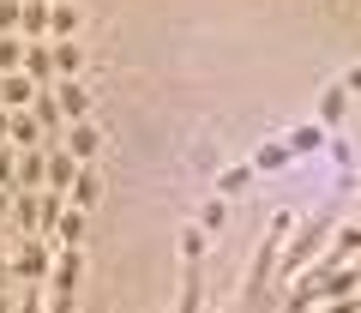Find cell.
Masks as SVG:
<instances>
[{
	"mask_svg": "<svg viewBox=\"0 0 361 313\" xmlns=\"http://www.w3.org/2000/svg\"><path fill=\"white\" fill-rule=\"evenodd\" d=\"M49 265H54L49 235H18V253H13V277H18V283H42Z\"/></svg>",
	"mask_w": 361,
	"mask_h": 313,
	"instance_id": "1",
	"label": "cell"
},
{
	"mask_svg": "<svg viewBox=\"0 0 361 313\" xmlns=\"http://www.w3.org/2000/svg\"><path fill=\"white\" fill-rule=\"evenodd\" d=\"M42 181H49V145H37V151H18V187H13V193H37Z\"/></svg>",
	"mask_w": 361,
	"mask_h": 313,
	"instance_id": "2",
	"label": "cell"
},
{
	"mask_svg": "<svg viewBox=\"0 0 361 313\" xmlns=\"http://www.w3.org/2000/svg\"><path fill=\"white\" fill-rule=\"evenodd\" d=\"M37 97H42V85L30 73H6L0 78V109H30Z\"/></svg>",
	"mask_w": 361,
	"mask_h": 313,
	"instance_id": "3",
	"label": "cell"
},
{
	"mask_svg": "<svg viewBox=\"0 0 361 313\" xmlns=\"http://www.w3.org/2000/svg\"><path fill=\"white\" fill-rule=\"evenodd\" d=\"M13 229L42 235V193H13Z\"/></svg>",
	"mask_w": 361,
	"mask_h": 313,
	"instance_id": "4",
	"label": "cell"
},
{
	"mask_svg": "<svg viewBox=\"0 0 361 313\" xmlns=\"http://www.w3.org/2000/svg\"><path fill=\"white\" fill-rule=\"evenodd\" d=\"M78 271H85V259H78V247H61V253H54V289H49V295H73Z\"/></svg>",
	"mask_w": 361,
	"mask_h": 313,
	"instance_id": "5",
	"label": "cell"
},
{
	"mask_svg": "<svg viewBox=\"0 0 361 313\" xmlns=\"http://www.w3.org/2000/svg\"><path fill=\"white\" fill-rule=\"evenodd\" d=\"M78 169H85V163H78L73 151H49V187L54 193H66V187L78 181Z\"/></svg>",
	"mask_w": 361,
	"mask_h": 313,
	"instance_id": "6",
	"label": "cell"
},
{
	"mask_svg": "<svg viewBox=\"0 0 361 313\" xmlns=\"http://www.w3.org/2000/svg\"><path fill=\"white\" fill-rule=\"evenodd\" d=\"M54 103H61V121H73V127H78V121L90 115V97L78 91V78H66L61 91H54Z\"/></svg>",
	"mask_w": 361,
	"mask_h": 313,
	"instance_id": "7",
	"label": "cell"
},
{
	"mask_svg": "<svg viewBox=\"0 0 361 313\" xmlns=\"http://www.w3.org/2000/svg\"><path fill=\"white\" fill-rule=\"evenodd\" d=\"M13 145H18V151H37V145H42V121L30 115V109L13 115Z\"/></svg>",
	"mask_w": 361,
	"mask_h": 313,
	"instance_id": "8",
	"label": "cell"
},
{
	"mask_svg": "<svg viewBox=\"0 0 361 313\" xmlns=\"http://www.w3.org/2000/svg\"><path fill=\"white\" fill-rule=\"evenodd\" d=\"M25 73L30 78H49L54 73V42H25Z\"/></svg>",
	"mask_w": 361,
	"mask_h": 313,
	"instance_id": "9",
	"label": "cell"
},
{
	"mask_svg": "<svg viewBox=\"0 0 361 313\" xmlns=\"http://www.w3.org/2000/svg\"><path fill=\"white\" fill-rule=\"evenodd\" d=\"M49 30H54V42L78 37V13H73V0H54V13H49Z\"/></svg>",
	"mask_w": 361,
	"mask_h": 313,
	"instance_id": "10",
	"label": "cell"
},
{
	"mask_svg": "<svg viewBox=\"0 0 361 313\" xmlns=\"http://www.w3.org/2000/svg\"><path fill=\"white\" fill-rule=\"evenodd\" d=\"M49 0H25V42H42V30H49Z\"/></svg>",
	"mask_w": 361,
	"mask_h": 313,
	"instance_id": "11",
	"label": "cell"
},
{
	"mask_svg": "<svg viewBox=\"0 0 361 313\" xmlns=\"http://www.w3.org/2000/svg\"><path fill=\"white\" fill-rule=\"evenodd\" d=\"M78 66H85V54H78V42H73V37H66V42H54V73L78 78Z\"/></svg>",
	"mask_w": 361,
	"mask_h": 313,
	"instance_id": "12",
	"label": "cell"
},
{
	"mask_svg": "<svg viewBox=\"0 0 361 313\" xmlns=\"http://www.w3.org/2000/svg\"><path fill=\"white\" fill-rule=\"evenodd\" d=\"M66 151H73L78 163H90V156H97V127H90V121H78V127H73V145H66Z\"/></svg>",
	"mask_w": 361,
	"mask_h": 313,
	"instance_id": "13",
	"label": "cell"
},
{
	"mask_svg": "<svg viewBox=\"0 0 361 313\" xmlns=\"http://www.w3.org/2000/svg\"><path fill=\"white\" fill-rule=\"evenodd\" d=\"M6 73H25V42L18 37H0V78Z\"/></svg>",
	"mask_w": 361,
	"mask_h": 313,
	"instance_id": "14",
	"label": "cell"
},
{
	"mask_svg": "<svg viewBox=\"0 0 361 313\" xmlns=\"http://www.w3.org/2000/svg\"><path fill=\"white\" fill-rule=\"evenodd\" d=\"M78 235H85V211L66 205V211H61V241H66V247H78Z\"/></svg>",
	"mask_w": 361,
	"mask_h": 313,
	"instance_id": "15",
	"label": "cell"
},
{
	"mask_svg": "<svg viewBox=\"0 0 361 313\" xmlns=\"http://www.w3.org/2000/svg\"><path fill=\"white\" fill-rule=\"evenodd\" d=\"M25 30V0H0V37Z\"/></svg>",
	"mask_w": 361,
	"mask_h": 313,
	"instance_id": "16",
	"label": "cell"
},
{
	"mask_svg": "<svg viewBox=\"0 0 361 313\" xmlns=\"http://www.w3.org/2000/svg\"><path fill=\"white\" fill-rule=\"evenodd\" d=\"M73 205H78V211L97 205V175H90V169H78V181H73Z\"/></svg>",
	"mask_w": 361,
	"mask_h": 313,
	"instance_id": "17",
	"label": "cell"
},
{
	"mask_svg": "<svg viewBox=\"0 0 361 313\" xmlns=\"http://www.w3.org/2000/svg\"><path fill=\"white\" fill-rule=\"evenodd\" d=\"M0 187H18V151L0 145Z\"/></svg>",
	"mask_w": 361,
	"mask_h": 313,
	"instance_id": "18",
	"label": "cell"
},
{
	"mask_svg": "<svg viewBox=\"0 0 361 313\" xmlns=\"http://www.w3.org/2000/svg\"><path fill=\"white\" fill-rule=\"evenodd\" d=\"M253 163H259V169H283V163H289V145H265Z\"/></svg>",
	"mask_w": 361,
	"mask_h": 313,
	"instance_id": "19",
	"label": "cell"
},
{
	"mask_svg": "<svg viewBox=\"0 0 361 313\" xmlns=\"http://www.w3.org/2000/svg\"><path fill=\"white\" fill-rule=\"evenodd\" d=\"M319 115H325V121H343V91H331V97H325V109H319Z\"/></svg>",
	"mask_w": 361,
	"mask_h": 313,
	"instance_id": "20",
	"label": "cell"
},
{
	"mask_svg": "<svg viewBox=\"0 0 361 313\" xmlns=\"http://www.w3.org/2000/svg\"><path fill=\"white\" fill-rule=\"evenodd\" d=\"M6 223H13V193L0 187V229H6Z\"/></svg>",
	"mask_w": 361,
	"mask_h": 313,
	"instance_id": "21",
	"label": "cell"
},
{
	"mask_svg": "<svg viewBox=\"0 0 361 313\" xmlns=\"http://www.w3.org/2000/svg\"><path fill=\"white\" fill-rule=\"evenodd\" d=\"M49 313H73V295H49Z\"/></svg>",
	"mask_w": 361,
	"mask_h": 313,
	"instance_id": "22",
	"label": "cell"
},
{
	"mask_svg": "<svg viewBox=\"0 0 361 313\" xmlns=\"http://www.w3.org/2000/svg\"><path fill=\"white\" fill-rule=\"evenodd\" d=\"M6 277H13V259H6V241H0V283H6Z\"/></svg>",
	"mask_w": 361,
	"mask_h": 313,
	"instance_id": "23",
	"label": "cell"
},
{
	"mask_svg": "<svg viewBox=\"0 0 361 313\" xmlns=\"http://www.w3.org/2000/svg\"><path fill=\"white\" fill-rule=\"evenodd\" d=\"M6 133H13V115H6V109H0V139H6Z\"/></svg>",
	"mask_w": 361,
	"mask_h": 313,
	"instance_id": "24",
	"label": "cell"
},
{
	"mask_svg": "<svg viewBox=\"0 0 361 313\" xmlns=\"http://www.w3.org/2000/svg\"><path fill=\"white\" fill-rule=\"evenodd\" d=\"M343 85H349V91H361V66H355V73H349V78H343Z\"/></svg>",
	"mask_w": 361,
	"mask_h": 313,
	"instance_id": "25",
	"label": "cell"
}]
</instances>
